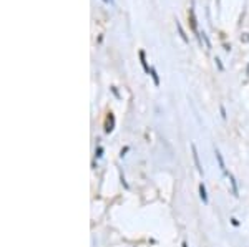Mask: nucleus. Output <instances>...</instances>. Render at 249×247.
<instances>
[{
  "label": "nucleus",
  "instance_id": "nucleus-5",
  "mask_svg": "<svg viewBox=\"0 0 249 247\" xmlns=\"http://www.w3.org/2000/svg\"><path fill=\"white\" fill-rule=\"evenodd\" d=\"M216 158H218V163H219V168L221 169H226V168H224V161H223V156H221V153H219V151H216Z\"/></svg>",
  "mask_w": 249,
  "mask_h": 247
},
{
  "label": "nucleus",
  "instance_id": "nucleus-7",
  "mask_svg": "<svg viewBox=\"0 0 249 247\" xmlns=\"http://www.w3.org/2000/svg\"><path fill=\"white\" fill-rule=\"evenodd\" d=\"M199 193H201V199L204 202H208V196H206V189H204L203 184H199Z\"/></svg>",
  "mask_w": 249,
  "mask_h": 247
},
{
  "label": "nucleus",
  "instance_id": "nucleus-2",
  "mask_svg": "<svg viewBox=\"0 0 249 247\" xmlns=\"http://www.w3.org/2000/svg\"><path fill=\"white\" fill-rule=\"evenodd\" d=\"M188 17H190V23H191V29L193 32H198V29H196V15H195V9H190V14H188Z\"/></svg>",
  "mask_w": 249,
  "mask_h": 247
},
{
  "label": "nucleus",
  "instance_id": "nucleus-9",
  "mask_svg": "<svg viewBox=\"0 0 249 247\" xmlns=\"http://www.w3.org/2000/svg\"><path fill=\"white\" fill-rule=\"evenodd\" d=\"M105 2H107V0H105Z\"/></svg>",
  "mask_w": 249,
  "mask_h": 247
},
{
  "label": "nucleus",
  "instance_id": "nucleus-3",
  "mask_svg": "<svg viewBox=\"0 0 249 247\" xmlns=\"http://www.w3.org/2000/svg\"><path fill=\"white\" fill-rule=\"evenodd\" d=\"M193 158H195V163H196V168H198L199 173H203V168L199 165V156H198V151H196V146L193 145Z\"/></svg>",
  "mask_w": 249,
  "mask_h": 247
},
{
  "label": "nucleus",
  "instance_id": "nucleus-8",
  "mask_svg": "<svg viewBox=\"0 0 249 247\" xmlns=\"http://www.w3.org/2000/svg\"><path fill=\"white\" fill-rule=\"evenodd\" d=\"M151 75H153V78H155V83H156V85H158V77H156V71L155 70H151Z\"/></svg>",
  "mask_w": 249,
  "mask_h": 247
},
{
  "label": "nucleus",
  "instance_id": "nucleus-4",
  "mask_svg": "<svg viewBox=\"0 0 249 247\" xmlns=\"http://www.w3.org/2000/svg\"><path fill=\"white\" fill-rule=\"evenodd\" d=\"M140 60H142V65H143L144 71H150V68H148V65H146V58H144V51L143 50L140 51Z\"/></svg>",
  "mask_w": 249,
  "mask_h": 247
},
{
  "label": "nucleus",
  "instance_id": "nucleus-1",
  "mask_svg": "<svg viewBox=\"0 0 249 247\" xmlns=\"http://www.w3.org/2000/svg\"><path fill=\"white\" fill-rule=\"evenodd\" d=\"M113 123H115L113 115L108 113V116H107V123H105V131H107V133H110V131L113 130Z\"/></svg>",
  "mask_w": 249,
  "mask_h": 247
},
{
  "label": "nucleus",
  "instance_id": "nucleus-6",
  "mask_svg": "<svg viewBox=\"0 0 249 247\" xmlns=\"http://www.w3.org/2000/svg\"><path fill=\"white\" fill-rule=\"evenodd\" d=\"M176 27H178V30H179V35H181V38L184 40V42H186V40H188V37H186V35H184V32H183V27H181V23H179L178 20H176Z\"/></svg>",
  "mask_w": 249,
  "mask_h": 247
}]
</instances>
